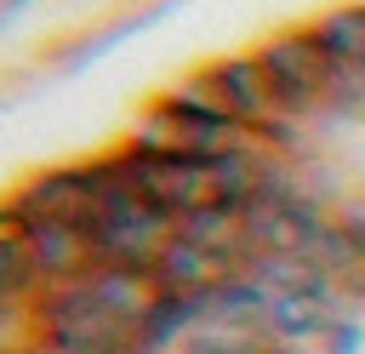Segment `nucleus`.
I'll return each instance as SVG.
<instances>
[{
    "mask_svg": "<svg viewBox=\"0 0 365 354\" xmlns=\"http://www.w3.org/2000/svg\"><path fill=\"white\" fill-rule=\"evenodd\" d=\"M103 166V206L91 217V251L97 263H114V268H154L160 251L171 246L177 234V217H165L160 206H148L120 171L114 160H97Z\"/></svg>",
    "mask_w": 365,
    "mask_h": 354,
    "instance_id": "f257e3e1",
    "label": "nucleus"
},
{
    "mask_svg": "<svg viewBox=\"0 0 365 354\" xmlns=\"http://www.w3.org/2000/svg\"><path fill=\"white\" fill-rule=\"evenodd\" d=\"M114 160V171L148 200V206H160L165 217H188V211H200V206H211L217 200V183H211V160H188V154H154V148H137V143H125L120 154H108Z\"/></svg>",
    "mask_w": 365,
    "mask_h": 354,
    "instance_id": "f03ea898",
    "label": "nucleus"
},
{
    "mask_svg": "<svg viewBox=\"0 0 365 354\" xmlns=\"http://www.w3.org/2000/svg\"><path fill=\"white\" fill-rule=\"evenodd\" d=\"M211 74V86L222 91V103H228V114L240 120V126H251L257 137H268V143H291L297 137V114L285 108V97L274 91V80H268V69L257 63V57H228V63H217V69H205Z\"/></svg>",
    "mask_w": 365,
    "mask_h": 354,
    "instance_id": "7ed1b4c3",
    "label": "nucleus"
},
{
    "mask_svg": "<svg viewBox=\"0 0 365 354\" xmlns=\"http://www.w3.org/2000/svg\"><path fill=\"white\" fill-rule=\"evenodd\" d=\"M257 63L268 69L274 91L285 97V108H291L297 120H308V114H319V108H325V74H331V51L319 46V34H314V29L268 40V46L257 51Z\"/></svg>",
    "mask_w": 365,
    "mask_h": 354,
    "instance_id": "20e7f679",
    "label": "nucleus"
},
{
    "mask_svg": "<svg viewBox=\"0 0 365 354\" xmlns=\"http://www.w3.org/2000/svg\"><path fill=\"white\" fill-rule=\"evenodd\" d=\"M97 206H103V166L91 160V166H68V171H46V177L23 183L11 200V217H46V223L91 228Z\"/></svg>",
    "mask_w": 365,
    "mask_h": 354,
    "instance_id": "39448f33",
    "label": "nucleus"
},
{
    "mask_svg": "<svg viewBox=\"0 0 365 354\" xmlns=\"http://www.w3.org/2000/svg\"><path fill=\"white\" fill-rule=\"evenodd\" d=\"M17 228H23L29 263H34V274L46 280V291H51V285H63V280H80V274H91V268H97L91 234H86L80 223H46V217H17Z\"/></svg>",
    "mask_w": 365,
    "mask_h": 354,
    "instance_id": "423d86ee",
    "label": "nucleus"
},
{
    "mask_svg": "<svg viewBox=\"0 0 365 354\" xmlns=\"http://www.w3.org/2000/svg\"><path fill=\"white\" fill-rule=\"evenodd\" d=\"M80 285H86L91 303H97L108 320H120V325H143V320L154 314V303H160V285H154L148 268H114V263H97L91 274H80Z\"/></svg>",
    "mask_w": 365,
    "mask_h": 354,
    "instance_id": "0eeeda50",
    "label": "nucleus"
},
{
    "mask_svg": "<svg viewBox=\"0 0 365 354\" xmlns=\"http://www.w3.org/2000/svg\"><path fill=\"white\" fill-rule=\"evenodd\" d=\"M148 274H154V285H160V291H171V297H205V291H217L234 268H228L217 251H205V246H194V240L171 234V246L160 251V263H154Z\"/></svg>",
    "mask_w": 365,
    "mask_h": 354,
    "instance_id": "6e6552de",
    "label": "nucleus"
},
{
    "mask_svg": "<svg viewBox=\"0 0 365 354\" xmlns=\"http://www.w3.org/2000/svg\"><path fill=\"white\" fill-rule=\"evenodd\" d=\"M40 291H46V280L34 274L23 228H17L11 206H6L0 211V303H40Z\"/></svg>",
    "mask_w": 365,
    "mask_h": 354,
    "instance_id": "1a4fd4ad",
    "label": "nucleus"
},
{
    "mask_svg": "<svg viewBox=\"0 0 365 354\" xmlns=\"http://www.w3.org/2000/svg\"><path fill=\"white\" fill-rule=\"evenodd\" d=\"M319 46L331 51V57H359L365 63V6H342V11H331V17H319Z\"/></svg>",
    "mask_w": 365,
    "mask_h": 354,
    "instance_id": "9d476101",
    "label": "nucleus"
},
{
    "mask_svg": "<svg viewBox=\"0 0 365 354\" xmlns=\"http://www.w3.org/2000/svg\"><path fill=\"white\" fill-rule=\"evenodd\" d=\"M325 108H348V114L365 108V63H359V57H331V74H325Z\"/></svg>",
    "mask_w": 365,
    "mask_h": 354,
    "instance_id": "9b49d317",
    "label": "nucleus"
},
{
    "mask_svg": "<svg viewBox=\"0 0 365 354\" xmlns=\"http://www.w3.org/2000/svg\"><path fill=\"white\" fill-rule=\"evenodd\" d=\"M336 223H342V228H348V234H359V240H365V200H348V206H342V217H336Z\"/></svg>",
    "mask_w": 365,
    "mask_h": 354,
    "instance_id": "f8f14e48",
    "label": "nucleus"
}]
</instances>
